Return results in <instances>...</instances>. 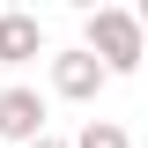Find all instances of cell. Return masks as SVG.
I'll return each mask as SVG.
<instances>
[{
    "mask_svg": "<svg viewBox=\"0 0 148 148\" xmlns=\"http://www.w3.org/2000/svg\"><path fill=\"white\" fill-rule=\"evenodd\" d=\"M74 148H133V133L119 126V119H89V126L74 133Z\"/></svg>",
    "mask_w": 148,
    "mask_h": 148,
    "instance_id": "obj_5",
    "label": "cell"
},
{
    "mask_svg": "<svg viewBox=\"0 0 148 148\" xmlns=\"http://www.w3.org/2000/svg\"><path fill=\"white\" fill-rule=\"evenodd\" d=\"M37 52H45V22L22 15V8H8L0 15V67H30Z\"/></svg>",
    "mask_w": 148,
    "mask_h": 148,
    "instance_id": "obj_4",
    "label": "cell"
},
{
    "mask_svg": "<svg viewBox=\"0 0 148 148\" xmlns=\"http://www.w3.org/2000/svg\"><path fill=\"white\" fill-rule=\"evenodd\" d=\"M30 148H74V141H59V133H45V141H30Z\"/></svg>",
    "mask_w": 148,
    "mask_h": 148,
    "instance_id": "obj_6",
    "label": "cell"
},
{
    "mask_svg": "<svg viewBox=\"0 0 148 148\" xmlns=\"http://www.w3.org/2000/svg\"><path fill=\"white\" fill-rule=\"evenodd\" d=\"M45 119H52V104H45L30 82H8V89H0V141H15V148L45 141Z\"/></svg>",
    "mask_w": 148,
    "mask_h": 148,
    "instance_id": "obj_2",
    "label": "cell"
},
{
    "mask_svg": "<svg viewBox=\"0 0 148 148\" xmlns=\"http://www.w3.org/2000/svg\"><path fill=\"white\" fill-rule=\"evenodd\" d=\"M82 52H96V59H104V74L119 82V74H141L148 30H141L133 8H89V15H82Z\"/></svg>",
    "mask_w": 148,
    "mask_h": 148,
    "instance_id": "obj_1",
    "label": "cell"
},
{
    "mask_svg": "<svg viewBox=\"0 0 148 148\" xmlns=\"http://www.w3.org/2000/svg\"><path fill=\"white\" fill-rule=\"evenodd\" d=\"M133 15H141V30H148V0H141V8H133Z\"/></svg>",
    "mask_w": 148,
    "mask_h": 148,
    "instance_id": "obj_7",
    "label": "cell"
},
{
    "mask_svg": "<svg viewBox=\"0 0 148 148\" xmlns=\"http://www.w3.org/2000/svg\"><path fill=\"white\" fill-rule=\"evenodd\" d=\"M104 59L82 52V45H67V52H52V96H67V104H96L104 96Z\"/></svg>",
    "mask_w": 148,
    "mask_h": 148,
    "instance_id": "obj_3",
    "label": "cell"
}]
</instances>
